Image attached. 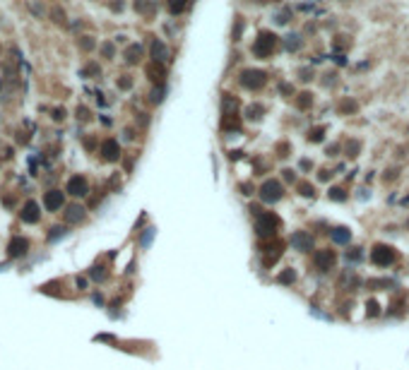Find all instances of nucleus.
I'll list each match as a JSON object with an SVG mask.
<instances>
[{"label": "nucleus", "mask_w": 409, "mask_h": 370, "mask_svg": "<svg viewBox=\"0 0 409 370\" xmlns=\"http://www.w3.org/2000/svg\"><path fill=\"white\" fill-rule=\"evenodd\" d=\"M335 264V252L332 250H320V252H315V267L318 269H330Z\"/></svg>", "instance_id": "nucleus-11"}, {"label": "nucleus", "mask_w": 409, "mask_h": 370, "mask_svg": "<svg viewBox=\"0 0 409 370\" xmlns=\"http://www.w3.org/2000/svg\"><path fill=\"white\" fill-rule=\"evenodd\" d=\"M265 82H267V77L260 70H246L241 75V84L248 87V89H260V87H265Z\"/></svg>", "instance_id": "nucleus-4"}, {"label": "nucleus", "mask_w": 409, "mask_h": 370, "mask_svg": "<svg viewBox=\"0 0 409 370\" xmlns=\"http://www.w3.org/2000/svg\"><path fill=\"white\" fill-rule=\"evenodd\" d=\"M104 277H106V274L101 272V267H94V272H92V279H96V281H101Z\"/></svg>", "instance_id": "nucleus-22"}, {"label": "nucleus", "mask_w": 409, "mask_h": 370, "mask_svg": "<svg viewBox=\"0 0 409 370\" xmlns=\"http://www.w3.org/2000/svg\"><path fill=\"white\" fill-rule=\"evenodd\" d=\"M260 200L263 202H277L282 200V185L277 181H267V183L260 187Z\"/></svg>", "instance_id": "nucleus-5"}, {"label": "nucleus", "mask_w": 409, "mask_h": 370, "mask_svg": "<svg viewBox=\"0 0 409 370\" xmlns=\"http://www.w3.org/2000/svg\"><path fill=\"white\" fill-rule=\"evenodd\" d=\"M101 156H104L106 161H118V156H121L118 142H116V139H106V142L101 144Z\"/></svg>", "instance_id": "nucleus-8"}, {"label": "nucleus", "mask_w": 409, "mask_h": 370, "mask_svg": "<svg viewBox=\"0 0 409 370\" xmlns=\"http://www.w3.org/2000/svg\"><path fill=\"white\" fill-rule=\"evenodd\" d=\"M53 118H56V121H63V118H65V111H63V108H58V111H56V116H53Z\"/></svg>", "instance_id": "nucleus-27"}, {"label": "nucleus", "mask_w": 409, "mask_h": 370, "mask_svg": "<svg viewBox=\"0 0 409 370\" xmlns=\"http://www.w3.org/2000/svg\"><path fill=\"white\" fill-rule=\"evenodd\" d=\"M39 216H41V212H39V204H36V202H27V204L22 207V221H27V224H36V221H39Z\"/></svg>", "instance_id": "nucleus-10"}, {"label": "nucleus", "mask_w": 409, "mask_h": 370, "mask_svg": "<svg viewBox=\"0 0 409 370\" xmlns=\"http://www.w3.org/2000/svg\"><path fill=\"white\" fill-rule=\"evenodd\" d=\"M126 58H128V62H137V58H140V46H130V48L126 51Z\"/></svg>", "instance_id": "nucleus-17"}, {"label": "nucleus", "mask_w": 409, "mask_h": 370, "mask_svg": "<svg viewBox=\"0 0 409 370\" xmlns=\"http://www.w3.org/2000/svg\"><path fill=\"white\" fill-rule=\"evenodd\" d=\"M130 87V79H121V89H128Z\"/></svg>", "instance_id": "nucleus-28"}, {"label": "nucleus", "mask_w": 409, "mask_h": 370, "mask_svg": "<svg viewBox=\"0 0 409 370\" xmlns=\"http://www.w3.org/2000/svg\"><path fill=\"white\" fill-rule=\"evenodd\" d=\"M63 233H65V229H63V226H56V229L48 233V241H56V238H61Z\"/></svg>", "instance_id": "nucleus-19"}, {"label": "nucleus", "mask_w": 409, "mask_h": 370, "mask_svg": "<svg viewBox=\"0 0 409 370\" xmlns=\"http://www.w3.org/2000/svg\"><path fill=\"white\" fill-rule=\"evenodd\" d=\"M68 192L75 195V197L87 195V178H84V176H72L68 181Z\"/></svg>", "instance_id": "nucleus-9"}, {"label": "nucleus", "mask_w": 409, "mask_h": 370, "mask_svg": "<svg viewBox=\"0 0 409 370\" xmlns=\"http://www.w3.org/2000/svg\"><path fill=\"white\" fill-rule=\"evenodd\" d=\"M27 250H29V241H27V238H22V236H17V238H12V241H10V246H7V255H10V257H22V255H27Z\"/></svg>", "instance_id": "nucleus-7"}, {"label": "nucleus", "mask_w": 409, "mask_h": 370, "mask_svg": "<svg viewBox=\"0 0 409 370\" xmlns=\"http://www.w3.org/2000/svg\"><path fill=\"white\" fill-rule=\"evenodd\" d=\"M330 197H332V200H337V202L346 200V195H344V190H342V187H332V190H330Z\"/></svg>", "instance_id": "nucleus-18"}, {"label": "nucleus", "mask_w": 409, "mask_h": 370, "mask_svg": "<svg viewBox=\"0 0 409 370\" xmlns=\"http://www.w3.org/2000/svg\"><path fill=\"white\" fill-rule=\"evenodd\" d=\"M279 281H284V284L294 281V272H286V274H282V277H279Z\"/></svg>", "instance_id": "nucleus-23"}, {"label": "nucleus", "mask_w": 409, "mask_h": 370, "mask_svg": "<svg viewBox=\"0 0 409 370\" xmlns=\"http://www.w3.org/2000/svg\"><path fill=\"white\" fill-rule=\"evenodd\" d=\"M274 46H277V36L270 34V31H263V34L255 39V44H253V53H255L258 58H267L274 51Z\"/></svg>", "instance_id": "nucleus-1"}, {"label": "nucleus", "mask_w": 409, "mask_h": 370, "mask_svg": "<svg viewBox=\"0 0 409 370\" xmlns=\"http://www.w3.org/2000/svg\"><path fill=\"white\" fill-rule=\"evenodd\" d=\"M313 142H320L323 139V127H315V130H311V135H308Z\"/></svg>", "instance_id": "nucleus-20"}, {"label": "nucleus", "mask_w": 409, "mask_h": 370, "mask_svg": "<svg viewBox=\"0 0 409 370\" xmlns=\"http://www.w3.org/2000/svg\"><path fill=\"white\" fill-rule=\"evenodd\" d=\"M291 246L296 247V250H311V236L306 231H296L291 236Z\"/></svg>", "instance_id": "nucleus-12"}, {"label": "nucleus", "mask_w": 409, "mask_h": 370, "mask_svg": "<svg viewBox=\"0 0 409 370\" xmlns=\"http://www.w3.org/2000/svg\"><path fill=\"white\" fill-rule=\"evenodd\" d=\"M395 250L390 246H376L371 250V260H373V264H378V267H388V264H393L395 262Z\"/></svg>", "instance_id": "nucleus-3"}, {"label": "nucleus", "mask_w": 409, "mask_h": 370, "mask_svg": "<svg viewBox=\"0 0 409 370\" xmlns=\"http://www.w3.org/2000/svg\"><path fill=\"white\" fill-rule=\"evenodd\" d=\"M63 202H65V195H63L61 190H48V192L44 195V204H46V209H51V212L61 209Z\"/></svg>", "instance_id": "nucleus-6"}, {"label": "nucleus", "mask_w": 409, "mask_h": 370, "mask_svg": "<svg viewBox=\"0 0 409 370\" xmlns=\"http://www.w3.org/2000/svg\"><path fill=\"white\" fill-rule=\"evenodd\" d=\"M101 51H104V56H113V46H111V44H106Z\"/></svg>", "instance_id": "nucleus-26"}, {"label": "nucleus", "mask_w": 409, "mask_h": 370, "mask_svg": "<svg viewBox=\"0 0 409 370\" xmlns=\"http://www.w3.org/2000/svg\"><path fill=\"white\" fill-rule=\"evenodd\" d=\"M299 190H301V195H306V197H308V195H313V187H311L308 183H301V185H299Z\"/></svg>", "instance_id": "nucleus-21"}, {"label": "nucleus", "mask_w": 409, "mask_h": 370, "mask_svg": "<svg viewBox=\"0 0 409 370\" xmlns=\"http://www.w3.org/2000/svg\"><path fill=\"white\" fill-rule=\"evenodd\" d=\"M277 226H279V219L272 216V214H260V216L255 219V231H258L260 238H270Z\"/></svg>", "instance_id": "nucleus-2"}, {"label": "nucleus", "mask_w": 409, "mask_h": 370, "mask_svg": "<svg viewBox=\"0 0 409 370\" xmlns=\"http://www.w3.org/2000/svg\"><path fill=\"white\" fill-rule=\"evenodd\" d=\"M169 10H171V12H183V10H186V5H176V2H171V5H169Z\"/></svg>", "instance_id": "nucleus-24"}, {"label": "nucleus", "mask_w": 409, "mask_h": 370, "mask_svg": "<svg viewBox=\"0 0 409 370\" xmlns=\"http://www.w3.org/2000/svg\"><path fill=\"white\" fill-rule=\"evenodd\" d=\"M65 219H68L70 224H79V221L84 219V209H82L79 204H72L68 212H65Z\"/></svg>", "instance_id": "nucleus-14"}, {"label": "nucleus", "mask_w": 409, "mask_h": 370, "mask_svg": "<svg viewBox=\"0 0 409 370\" xmlns=\"http://www.w3.org/2000/svg\"><path fill=\"white\" fill-rule=\"evenodd\" d=\"M349 238H351V233H349V229H335L332 231V241L335 243H349Z\"/></svg>", "instance_id": "nucleus-15"}, {"label": "nucleus", "mask_w": 409, "mask_h": 370, "mask_svg": "<svg viewBox=\"0 0 409 370\" xmlns=\"http://www.w3.org/2000/svg\"><path fill=\"white\" fill-rule=\"evenodd\" d=\"M152 56H154V62H164L169 58V48L164 46V41H154L152 44Z\"/></svg>", "instance_id": "nucleus-13"}, {"label": "nucleus", "mask_w": 409, "mask_h": 370, "mask_svg": "<svg viewBox=\"0 0 409 370\" xmlns=\"http://www.w3.org/2000/svg\"><path fill=\"white\" fill-rule=\"evenodd\" d=\"M147 72L152 75V79H154V82H161V79H164V70H161V67H154V65H149V67H147Z\"/></svg>", "instance_id": "nucleus-16"}, {"label": "nucleus", "mask_w": 409, "mask_h": 370, "mask_svg": "<svg viewBox=\"0 0 409 370\" xmlns=\"http://www.w3.org/2000/svg\"><path fill=\"white\" fill-rule=\"evenodd\" d=\"M368 315H371V317H373V315H378V306H376L373 301L368 303Z\"/></svg>", "instance_id": "nucleus-25"}]
</instances>
